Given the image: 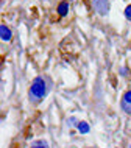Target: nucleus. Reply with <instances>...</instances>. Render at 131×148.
Wrapping results in <instances>:
<instances>
[{
    "mask_svg": "<svg viewBox=\"0 0 131 148\" xmlns=\"http://www.w3.org/2000/svg\"><path fill=\"white\" fill-rule=\"evenodd\" d=\"M58 13H59V16H66L67 13H69V3H67V2L59 3V6H58Z\"/></svg>",
    "mask_w": 131,
    "mask_h": 148,
    "instance_id": "nucleus-5",
    "label": "nucleus"
},
{
    "mask_svg": "<svg viewBox=\"0 0 131 148\" xmlns=\"http://www.w3.org/2000/svg\"><path fill=\"white\" fill-rule=\"evenodd\" d=\"M125 17L131 21V5H130V6H126V10H125Z\"/></svg>",
    "mask_w": 131,
    "mask_h": 148,
    "instance_id": "nucleus-7",
    "label": "nucleus"
},
{
    "mask_svg": "<svg viewBox=\"0 0 131 148\" xmlns=\"http://www.w3.org/2000/svg\"><path fill=\"white\" fill-rule=\"evenodd\" d=\"M45 83H44L42 78H36L33 81V84H31V89H30V95L33 98H42L44 95H45Z\"/></svg>",
    "mask_w": 131,
    "mask_h": 148,
    "instance_id": "nucleus-1",
    "label": "nucleus"
},
{
    "mask_svg": "<svg viewBox=\"0 0 131 148\" xmlns=\"http://www.w3.org/2000/svg\"><path fill=\"white\" fill-rule=\"evenodd\" d=\"M122 108H123L125 112L131 114V90H126L122 98Z\"/></svg>",
    "mask_w": 131,
    "mask_h": 148,
    "instance_id": "nucleus-2",
    "label": "nucleus"
},
{
    "mask_svg": "<svg viewBox=\"0 0 131 148\" xmlns=\"http://www.w3.org/2000/svg\"><path fill=\"white\" fill-rule=\"evenodd\" d=\"M33 148H45V147H33Z\"/></svg>",
    "mask_w": 131,
    "mask_h": 148,
    "instance_id": "nucleus-8",
    "label": "nucleus"
},
{
    "mask_svg": "<svg viewBox=\"0 0 131 148\" xmlns=\"http://www.w3.org/2000/svg\"><path fill=\"white\" fill-rule=\"evenodd\" d=\"M78 131H80L81 134H87L89 133V125H87L86 122H80L78 123Z\"/></svg>",
    "mask_w": 131,
    "mask_h": 148,
    "instance_id": "nucleus-6",
    "label": "nucleus"
},
{
    "mask_svg": "<svg viewBox=\"0 0 131 148\" xmlns=\"http://www.w3.org/2000/svg\"><path fill=\"white\" fill-rule=\"evenodd\" d=\"M95 10L100 14L108 13V2L106 0H95Z\"/></svg>",
    "mask_w": 131,
    "mask_h": 148,
    "instance_id": "nucleus-3",
    "label": "nucleus"
},
{
    "mask_svg": "<svg viewBox=\"0 0 131 148\" xmlns=\"http://www.w3.org/2000/svg\"><path fill=\"white\" fill-rule=\"evenodd\" d=\"M0 38H2V41H10L11 39V30L6 25L0 27Z\"/></svg>",
    "mask_w": 131,
    "mask_h": 148,
    "instance_id": "nucleus-4",
    "label": "nucleus"
}]
</instances>
